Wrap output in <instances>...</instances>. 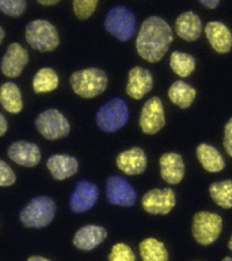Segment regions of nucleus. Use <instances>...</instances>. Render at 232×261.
<instances>
[{
    "mask_svg": "<svg viewBox=\"0 0 232 261\" xmlns=\"http://www.w3.org/2000/svg\"><path fill=\"white\" fill-rule=\"evenodd\" d=\"M205 34L212 48L217 53L226 54L232 47L230 30L220 21H211L205 27Z\"/></svg>",
    "mask_w": 232,
    "mask_h": 261,
    "instance_id": "f3484780",
    "label": "nucleus"
},
{
    "mask_svg": "<svg viewBox=\"0 0 232 261\" xmlns=\"http://www.w3.org/2000/svg\"><path fill=\"white\" fill-rule=\"evenodd\" d=\"M25 39L31 47L39 52L53 51L59 45V37L53 24L46 20L29 22L25 29Z\"/></svg>",
    "mask_w": 232,
    "mask_h": 261,
    "instance_id": "423d86ee",
    "label": "nucleus"
},
{
    "mask_svg": "<svg viewBox=\"0 0 232 261\" xmlns=\"http://www.w3.org/2000/svg\"><path fill=\"white\" fill-rule=\"evenodd\" d=\"M8 154L13 162L24 167H34L41 160L39 147L24 141L13 143L8 147Z\"/></svg>",
    "mask_w": 232,
    "mask_h": 261,
    "instance_id": "2eb2a0df",
    "label": "nucleus"
},
{
    "mask_svg": "<svg viewBox=\"0 0 232 261\" xmlns=\"http://www.w3.org/2000/svg\"><path fill=\"white\" fill-rule=\"evenodd\" d=\"M161 176L166 182L178 184L183 180L185 171L183 157L175 152H167L160 159Z\"/></svg>",
    "mask_w": 232,
    "mask_h": 261,
    "instance_id": "a211bd4d",
    "label": "nucleus"
},
{
    "mask_svg": "<svg viewBox=\"0 0 232 261\" xmlns=\"http://www.w3.org/2000/svg\"><path fill=\"white\" fill-rule=\"evenodd\" d=\"M116 164L119 170L127 175H139L146 169V154L143 149L135 147L121 152L117 156Z\"/></svg>",
    "mask_w": 232,
    "mask_h": 261,
    "instance_id": "dca6fc26",
    "label": "nucleus"
},
{
    "mask_svg": "<svg viewBox=\"0 0 232 261\" xmlns=\"http://www.w3.org/2000/svg\"><path fill=\"white\" fill-rule=\"evenodd\" d=\"M139 251L143 261H168L169 259L165 246L154 238L143 240L139 245Z\"/></svg>",
    "mask_w": 232,
    "mask_h": 261,
    "instance_id": "393cba45",
    "label": "nucleus"
},
{
    "mask_svg": "<svg viewBox=\"0 0 232 261\" xmlns=\"http://www.w3.org/2000/svg\"><path fill=\"white\" fill-rule=\"evenodd\" d=\"M59 84V77L56 71L48 67L42 68L33 79V88L37 94L48 93L56 89Z\"/></svg>",
    "mask_w": 232,
    "mask_h": 261,
    "instance_id": "a878e982",
    "label": "nucleus"
},
{
    "mask_svg": "<svg viewBox=\"0 0 232 261\" xmlns=\"http://www.w3.org/2000/svg\"><path fill=\"white\" fill-rule=\"evenodd\" d=\"M0 102L8 113H20L23 108V102L20 90L16 84L7 82L0 86Z\"/></svg>",
    "mask_w": 232,
    "mask_h": 261,
    "instance_id": "5701e85b",
    "label": "nucleus"
},
{
    "mask_svg": "<svg viewBox=\"0 0 232 261\" xmlns=\"http://www.w3.org/2000/svg\"><path fill=\"white\" fill-rule=\"evenodd\" d=\"M78 162L73 156L68 154L52 155L46 163L51 174L56 179L70 178L78 171Z\"/></svg>",
    "mask_w": 232,
    "mask_h": 261,
    "instance_id": "412c9836",
    "label": "nucleus"
},
{
    "mask_svg": "<svg viewBox=\"0 0 232 261\" xmlns=\"http://www.w3.org/2000/svg\"><path fill=\"white\" fill-rule=\"evenodd\" d=\"M98 126L106 133H114L126 124L129 109L122 98H114L101 106L95 114Z\"/></svg>",
    "mask_w": 232,
    "mask_h": 261,
    "instance_id": "20e7f679",
    "label": "nucleus"
},
{
    "mask_svg": "<svg viewBox=\"0 0 232 261\" xmlns=\"http://www.w3.org/2000/svg\"><path fill=\"white\" fill-rule=\"evenodd\" d=\"M16 181V175L11 167L4 161L0 160V186H11Z\"/></svg>",
    "mask_w": 232,
    "mask_h": 261,
    "instance_id": "2f4dec72",
    "label": "nucleus"
},
{
    "mask_svg": "<svg viewBox=\"0 0 232 261\" xmlns=\"http://www.w3.org/2000/svg\"><path fill=\"white\" fill-rule=\"evenodd\" d=\"M5 37V31L4 29H2L1 27H0V44L2 43V41L4 39Z\"/></svg>",
    "mask_w": 232,
    "mask_h": 261,
    "instance_id": "4c0bfd02",
    "label": "nucleus"
},
{
    "mask_svg": "<svg viewBox=\"0 0 232 261\" xmlns=\"http://www.w3.org/2000/svg\"><path fill=\"white\" fill-rule=\"evenodd\" d=\"M175 30L177 35L184 40L188 42L197 40L202 30L200 16L192 11L183 13L176 19Z\"/></svg>",
    "mask_w": 232,
    "mask_h": 261,
    "instance_id": "aec40b11",
    "label": "nucleus"
},
{
    "mask_svg": "<svg viewBox=\"0 0 232 261\" xmlns=\"http://www.w3.org/2000/svg\"><path fill=\"white\" fill-rule=\"evenodd\" d=\"M200 3L205 8L214 9L218 7V5L220 4V1H218V0H201L200 1Z\"/></svg>",
    "mask_w": 232,
    "mask_h": 261,
    "instance_id": "f704fd0d",
    "label": "nucleus"
},
{
    "mask_svg": "<svg viewBox=\"0 0 232 261\" xmlns=\"http://www.w3.org/2000/svg\"><path fill=\"white\" fill-rule=\"evenodd\" d=\"M175 193L170 189H153L144 194L142 205L145 212L151 214L166 215L175 206Z\"/></svg>",
    "mask_w": 232,
    "mask_h": 261,
    "instance_id": "9b49d317",
    "label": "nucleus"
},
{
    "mask_svg": "<svg viewBox=\"0 0 232 261\" xmlns=\"http://www.w3.org/2000/svg\"><path fill=\"white\" fill-rule=\"evenodd\" d=\"M173 32L170 24L160 16H150L143 21L136 38L139 56L149 63H157L167 53Z\"/></svg>",
    "mask_w": 232,
    "mask_h": 261,
    "instance_id": "f257e3e1",
    "label": "nucleus"
},
{
    "mask_svg": "<svg viewBox=\"0 0 232 261\" xmlns=\"http://www.w3.org/2000/svg\"><path fill=\"white\" fill-rule=\"evenodd\" d=\"M196 94V89L181 80L174 82L168 91V96L170 100L182 109H186L192 106Z\"/></svg>",
    "mask_w": 232,
    "mask_h": 261,
    "instance_id": "b1692460",
    "label": "nucleus"
},
{
    "mask_svg": "<svg viewBox=\"0 0 232 261\" xmlns=\"http://www.w3.org/2000/svg\"><path fill=\"white\" fill-rule=\"evenodd\" d=\"M222 229L221 217L213 212H197L192 222V234L200 245L209 246L220 237Z\"/></svg>",
    "mask_w": 232,
    "mask_h": 261,
    "instance_id": "0eeeda50",
    "label": "nucleus"
},
{
    "mask_svg": "<svg viewBox=\"0 0 232 261\" xmlns=\"http://www.w3.org/2000/svg\"><path fill=\"white\" fill-rule=\"evenodd\" d=\"M222 261H232V257H226Z\"/></svg>",
    "mask_w": 232,
    "mask_h": 261,
    "instance_id": "ea45409f",
    "label": "nucleus"
},
{
    "mask_svg": "<svg viewBox=\"0 0 232 261\" xmlns=\"http://www.w3.org/2000/svg\"><path fill=\"white\" fill-rule=\"evenodd\" d=\"M170 65L176 74L181 77H188L195 70V58L192 55L174 51L171 55Z\"/></svg>",
    "mask_w": 232,
    "mask_h": 261,
    "instance_id": "cd10ccee",
    "label": "nucleus"
},
{
    "mask_svg": "<svg viewBox=\"0 0 232 261\" xmlns=\"http://www.w3.org/2000/svg\"><path fill=\"white\" fill-rule=\"evenodd\" d=\"M38 3L43 6H53V5L59 3V1L58 0H48V1H38Z\"/></svg>",
    "mask_w": 232,
    "mask_h": 261,
    "instance_id": "c9c22d12",
    "label": "nucleus"
},
{
    "mask_svg": "<svg viewBox=\"0 0 232 261\" xmlns=\"http://www.w3.org/2000/svg\"><path fill=\"white\" fill-rule=\"evenodd\" d=\"M213 201L223 208H232V179L213 182L210 187Z\"/></svg>",
    "mask_w": 232,
    "mask_h": 261,
    "instance_id": "bb28decb",
    "label": "nucleus"
},
{
    "mask_svg": "<svg viewBox=\"0 0 232 261\" xmlns=\"http://www.w3.org/2000/svg\"><path fill=\"white\" fill-rule=\"evenodd\" d=\"M27 261H50L47 258L42 257H37V256H33V257H29V259Z\"/></svg>",
    "mask_w": 232,
    "mask_h": 261,
    "instance_id": "e433bc0d",
    "label": "nucleus"
},
{
    "mask_svg": "<svg viewBox=\"0 0 232 261\" xmlns=\"http://www.w3.org/2000/svg\"><path fill=\"white\" fill-rule=\"evenodd\" d=\"M8 121L3 114L0 113V136H3L8 130Z\"/></svg>",
    "mask_w": 232,
    "mask_h": 261,
    "instance_id": "72a5a7b5",
    "label": "nucleus"
},
{
    "mask_svg": "<svg viewBox=\"0 0 232 261\" xmlns=\"http://www.w3.org/2000/svg\"><path fill=\"white\" fill-rule=\"evenodd\" d=\"M36 126L47 140L64 138L70 132L68 120L57 109H49L41 113L36 120Z\"/></svg>",
    "mask_w": 232,
    "mask_h": 261,
    "instance_id": "6e6552de",
    "label": "nucleus"
},
{
    "mask_svg": "<svg viewBox=\"0 0 232 261\" xmlns=\"http://www.w3.org/2000/svg\"><path fill=\"white\" fill-rule=\"evenodd\" d=\"M70 84L75 94L84 98H93L102 94L108 85L106 73L98 68L80 70L71 75Z\"/></svg>",
    "mask_w": 232,
    "mask_h": 261,
    "instance_id": "7ed1b4c3",
    "label": "nucleus"
},
{
    "mask_svg": "<svg viewBox=\"0 0 232 261\" xmlns=\"http://www.w3.org/2000/svg\"><path fill=\"white\" fill-rule=\"evenodd\" d=\"M97 5V0H75L73 2V11L79 19L85 20L94 14Z\"/></svg>",
    "mask_w": 232,
    "mask_h": 261,
    "instance_id": "c85d7f7f",
    "label": "nucleus"
},
{
    "mask_svg": "<svg viewBox=\"0 0 232 261\" xmlns=\"http://www.w3.org/2000/svg\"><path fill=\"white\" fill-rule=\"evenodd\" d=\"M228 249H230L232 251V235L231 238H230V240L228 241Z\"/></svg>",
    "mask_w": 232,
    "mask_h": 261,
    "instance_id": "58836bf2",
    "label": "nucleus"
},
{
    "mask_svg": "<svg viewBox=\"0 0 232 261\" xmlns=\"http://www.w3.org/2000/svg\"><path fill=\"white\" fill-rule=\"evenodd\" d=\"M108 258L109 261H136L133 250L129 246L123 243L114 245Z\"/></svg>",
    "mask_w": 232,
    "mask_h": 261,
    "instance_id": "7c9ffc66",
    "label": "nucleus"
},
{
    "mask_svg": "<svg viewBox=\"0 0 232 261\" xmlns=\"http://www.w3.org/2000/svg\"><path fill=\"white\" fill-rule=\"evenodd\" d=\"M105 29L118 40L126 42L134 37L136 31V17L130 9L116 6L106 14Z\"/></svg>",
    "mask_w": 232,
    "mask_h": 261,
    "instance_id": "39448f33",
    "label": "nucleus"
},
{
    "mask_svg": "<svg viewBox=\"0 0 232 261\" xmlns=\"http://www.w3.org/2000/svg\"><path fill=\"white\" fill-rule=\"evenodd\" d=\"M223 145L227 153L232 157V117L225 125Z\"/></svg>",
    "mask_w": 232,
    "mask_h": 261,
    "instance_id": "473e14b6",
    "label": "nucleus"
},
{
    "mask_svg": "<svg viewBox=\"0 0 232 261\" xmlns=\"http://www.w3.org/2000/svg\"><path fill=\"white\" fill-rule=\"evenodd\" d=\"M99 195V190L94 184L81 179L75 184L74 191L70 196V208L76 213L87 212L94 206Z\"/></svg>",
    "mask_w": 232,
    "mask_h": 261,
    "instance_id": "f8f14e48",
    "label": "nucleus"
},
{
    "mask_svg": "<svg viewBox=\"0 0 232 261\" xmlns=\"http://www.w3.org/2000/svg\"><path fill=\"white\" fill-rule=\"evenodd\" d=\"M106 194L111 204L122 207H132L137 200L135 188L120 175H111L106 179Z\"/></svg>",
    "mask_w": 232,
    "mask_h": 261,
    "instance_id": "1a4fd4ad",
    "label": "nucleus"
},
{
    "mask_svg": "<svg viewBox=\"0 0 232 261\" xmlns=\"http://www.w3.org/2000/svg\"><path fill=\"white\" fill-rule=\"evenodd\" d=\"M107 231L96 225H87L78 229L73 238V244L82 250H92L105 241Z\"/></svg>",
    "mask_w": 232,
    "mask_h": 261,
    "instance_id": "6ab92c4d",
    "label": "nucleus"
},
{
    "mask_svg": "<svg viewBox=\"0 0 232 261\" xmlns=\"http://www.w3.org/2000/svg\"><path fill=\"white\" fill-rule=\"evenodd\" d=\"M29 52L18 43L8 46L1 61V70L6 76L10 78L20 75L24 66L29 63Z\"/></svg>",
    "mask_w": 232,
    "mask_h": 261,
    "instance_id": "ddd939ff",
    "label": "nucleus"
},
{
    "mask_svg": "<svg viewBox=\"0 0 232 261\" xmlns=\"http://www.w3.org/2000/svg\"><path fill=\"white\" fill-rule=\"evenodd\" d=\"M196 152L198 160L206 171L219 172L224 169V158L215 147L207 143H200L197 147Z\"/></svg>",
    "mask_w": 232,
    "mask_h": 261,
    "instance_id": "4be33fe9",
    "label": "nucleus"
},
{
    "mask_svg": "<svg viewBox=\"0 0 232 261\" xmlns=\"http://www.w3.org/2000/svg\"><path fill=\"white\" fill-rule=\"evenodd\" d=\"M139 124L146 135H155L162 130L165 125V113L161 98H151L144 103Z\"/></svg>",
    "mask_w": 232,
    "mask_h": 261,
    "instance_id": "9d476101",
    "label": "nucleus"
},
{
    "mask_svg": "<svg viewBox=\"0 0 232 261\" xmlns=\"http://www.w3.org/2000/svg\"><path fill=\"white\" fill-rule=\"evenodd\" d=\"M153 87V77L149 70L141 66L131 69L128 75L126 93L130 97L140 100Z\"/></svg>",
    "mask_w": 232,
    "mask_h": 261,
    "instance_id": "4468645a",
    "label": "nucleus"
},
{
    "mask_svg": "<svg viewBox=\"0 0 232 261\" xmlns=\"http://www.w3.org/2000/svg\"><path fill=\"white\" fill-rule=\"evenodd\" d=\"M27 8L24 0H0V11L10 16H20Z\"/></svg>",
    "mask_w": 232,
    "mask_h": 261,
    "instance_id": "c756f323",
    "label": "nucleus"
},
{
    "mask_svg": "<svg viewBox=\"0 0 232 261\" xmlns=\"http://www.w3.org/2000/svg\"><path fill=\"white\" fill-rule=\"evenodd\" d=\"M57 206L48 196H38L29 201L20 213L22 224L27 228H40L51 223Z\"/></svg>",
    "mask_w": 232,
    "mask_h": 261,
    "instance_id": "f03ea898",
    "label": "nucleus"
}]
</instances>
